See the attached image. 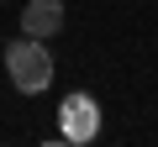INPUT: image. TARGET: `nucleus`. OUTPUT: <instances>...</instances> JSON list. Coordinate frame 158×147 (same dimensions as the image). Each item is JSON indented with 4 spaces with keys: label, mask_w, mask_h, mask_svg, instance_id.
<instances>
[{
    "label": "nucleus",
    "mask_w": 158,
    "mask_h": 147,
    "mask_svg": "<svg viewBox=\"0 0 158 147\" xmlns=\"http://www.w3.org/2000/svg\"><path fill=\"white\" fill-rule=\"evenodd\" d=\"M95 131H100V105H95V95H85V89L63 95V105H58V137H63L69 147H85V142H95Z\"/></svg>",
    "instance_id": "obj_2"
},
{
    "label": "nucleus",
    "mask_w": 158,
    "mask_h": 147,
    "mask_svg": "<svg viewBox=\"0 0 158 147\" xmlns=\"http://www.w3.org/2000/svg\"><path fill=\"white\" fill-rule=\"evenodd\" d=\"M6 68H11V84L21 89V95H42L48 84H53V53H48V42L42 37H16L11 47H6Z\"/></svg>",
    "instance_id": "obj_1"
},
{
    "label": "nucleus",
    "mask_w": 158,
    "mask_h": 147,
    "mask_svg": "<svg viewBox=\"0 0 158 147\" xmlns=\"http://www.w3.org/2000/svg\"><path fill=\"white\" fill-rule=\"evenodd\" d=\"M21 32L27 37H58L63 32V0H27V11H21Z\"/></svg>",
    "instance_id": "obj_3"
}]
</instances>
